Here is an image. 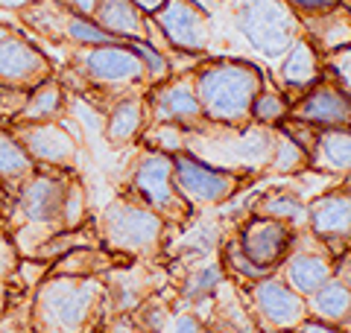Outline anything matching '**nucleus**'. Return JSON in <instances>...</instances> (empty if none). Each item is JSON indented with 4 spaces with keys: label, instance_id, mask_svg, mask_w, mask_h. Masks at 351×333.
<instances>
[{
    "label": "nucleus",
    "instance_id": "nucleus-12",
    "mask_svg": "<svg viewBox=\"0 0 351 333\" xmlns=\"http://www.w3.org/2000/svg\"><path fill=\"white\" fill-rule=\"evenodd\" d=\"M85 71L94 82H138L144 76V62L135 56V50H123V47H97L85 56Z\"/></svg>",
    "mask_w": 351,
    "mask_h": 333
},
{
    "label": "nucleus",
    "instance_id": "nucleus-8",
    "mask_svg": "<svg viewBox=\"0 0 351 333\" xmlns=\"http://www.w3.org/2000/svg\"><path fill=\"white\" fill-rule=\"evenodd\" d=\"M15 138L36 166H50V170H64L76 158V140L59 123H15Z\"/></svg>",
    "mask_w": 351,
    "mask_h": 333
},
{
    "label": "nucleus",
    "instance_id": "nucleus-46",
    "mask_svg": "<svg viewBox=\"0 0 351 333\" xmlns=\"http://www.w3.org/2000/svg\"><path fill=\"white\" fill-rule=\"evenodd\" d=\"M6 36H12V32H9V27H3V24H0V41H3Z\"/></svg>",
    "mask_w": 351,
    "mask_h": 333
},
{
    "label": "nucleus",
    "instance_id": "nucleus-41",
    "mask_svg": "<svg viewBox=\"0 0 351 333\" xmlns=\"http://www.w3.org/2000/svg\"><path fill=\"white\" fill-rule=\"evenodd\" d=\"M68 3L76 9V12H82V15H88V12H94L97 9V3H100V0H68Z\"/></svg>",
    "mask_w": 351,
    "mask_h": 333
},
{
    "label": "nucleus",
    "instance_id": "nucleus-32",
    "mask_svg": "<svg viewBox=\"0 0 351 333\" xmlns=\"http://www.w3.org/2000/svg\"><path fill=\"white\" fill-rule=\"evenodd\" d=\"M299 166H304V149H302L295 140L281 138L278 152H276V170L293 173V170H299Z\"/></svg>",
    "mask_w": 351,
    "mask_h": 333
},
{
    "label": "nucleus",
    "instance_id": "nucleus-28",
    "mask_svg": "<svg viewBox=\"0 0 351 333\" xmlns=\"http://www.w3.org/2000/svg\"><path fill=\"white\" fill-rule=\"evenodd\" d=\"M0 333H36L29 321V293L0 316Z\"/></svg>",
    "mask_w": 351,
    "mask_h": 333
},
{
    "label": "nucleus",
    "instance_id": "nucleus-6",
    "mask_svg": "<svg viewBox=\"0 0 351 333\" xmlns=\"http://www.w3.org/2000/svg\"><path fill=\"white\" fill-rule=\"evenodd\" d=\"M237 243L255 266H261V269H267V272H276L278 266L290 258V251L295 246V234L290 225H284L278 219L255 217L243 225Z\"/></svg>",
    "mask_w": 351,
    "mask_h": 333
},
{
    "label": "nucleus",
    "instance_id": "nucleus-5",
    "mask_svg": "<svg viewBox=\"0 0 351 333\" xmlns=\"http://www.w3.org/2000/svg\"><path fill=\"white\" fill-rule=\"evenodd\" d=\"M252 321L263 333H290L307 319L304 298L284 284L281 275H269L263 281L252 284L249 293Z\"/></svg>",
    "mask_w": 351,
    "mask_h": 333
},
{
    "label": "nucleus",
    "instance_id": "nucleus-39",
    "mask_svg": "<svg viewBox=\"0 0 351 333\" xmlns=\"http://www.w3.org/2000/svg\"><path fill=\"white\" fill-rule=\"evenodd\" d=\"M97 333H141V330L135 328L132 316H114V319H108V325L100 328Z\"/></svg>",
    "mask_w": 351,
    "mask_h": 333
},
{
    "label": "nucleus",
    "instance_id": "nucleus-47",
    "mask_svg": "<svg viewBox=\"0 0 351 333\" xmlns=\"http://www.w3.org/2000/svg\"><path fill=\"white\" fill-rule=\"evenodd\" d=\"M214 3V0H202V6H211Z\"/></svg>",
    "mask_w": 351,
    "mask_h": 333
},
{
    "label": "nucleus",
    "instance_id": "nucleus-43",
    "mask_svg": "<svg viewBox=\"0 0 351 333\" xmlns=\"http://www.w3.org/2000/svg\"><path fill=\"white\" fill-rule=\"evenodd\" d=\"M135 3H141L144 9H149V12H152V9H158V6L164 3V0H135Z\"/></svg>",
    "mask_w": 351,
    "mask_h": 333
},
{
    "label": "nucleus",
    "instance_id": "nucleus-38",
    "mask_svg": "<svg viewBox=\"0 0 351 333\" xmlns=\"http://www.w3.org/2000/svg\"><path fill=\"white\" fill-rule=\"evenodd\" d=\"M295 333H346L343 328H337L331 325V321H322V319H313V316H307L299 328H295Z\"/></svg>",
    "mask_w": 351,
    "mask_h": 333
},
{
    "label": "nucleus",
    "instance_id": "nucleus-2",
    "mask_svg": "<svg viewBox=\"0 0 351 333\" xmlns=\"http://www.w3.org/2000/svg\"><path fill=\"white\" fill-rule=\"evenodd\" d=\"M164 231H167V219H161L144 202L126 196L106 205L100 222H97L100 246L117 254V258H152V254H158Z\"/></svg>",
    "mask_w": 351,
    "mask_h": 333
},
{
    "label": "nucleus",
    "instance_id": "nucleus-44",
    "mask_svg": "<svg viewBox=\"0 0 351 333\" xmlns=\"http://www.w3.org/2000/svg\"><path fill=\"white\" fill-rule=\"evenodd\" d=\"M24 3H27V0H0V6H3V9H18Z\"/></svg>",
    "mask_w": 351,
    "mask_h": 333
},
{
    "label": "nucleus",
    "instance_id": "nucleus-7",
    "mask_svg": "<svg viewBox=\"0 0 351 333\" xmlns=\"http://www.w3.org/2000/svg\"><path fill=\"white\" fill-rule=\"evenodd\" d=\"M173 182L184 202H202V205L226 202L237 190V179L232 173L214 170V166L196 161L191 155H176L173 158Z\"/></svg>",
    "mask_w": 351,
    "mask_h": 333
},
{
    "label": "nucleus",
    "instance_id": "nucleus-33",
    "mask_svg": "<svg viewBox=\"0 0 351 333\" xmlns=\"http://www.w3.org/2000/svg\"><path fill=\"white\" fill-rule=\"evenodd\" d=\"M252 111H255V117L261 123H278L284 117V111H287V106H284L276 94H263L252 103Z\"/></svg>",
    "mask_w": 351,
    "mask_h": 333
},
{
    "label": "nucleus",
    "instance_id": "nucleus-26",
    "mask_svg": "<svg viewBox=\"0 0 351 333\" xmlns=\"http://www.w3.org/2000/svg\"><path fill=\"white\" fill-rule=\"evenodd\" d=\"M88 217V205H85V187L80 182H71L68 196H64V208H62V231L64 228H80L85 225Z\"/></svg>",
    "mask_w": 351,
    "mask_h": 333
},
{
    "label": "nucleus",
    "instance_id": "nucleus-1",
    "mask_svg": "<svg viewBox=\"0 0 351 333\" xmlns=\"http://www.w3.org/2000/svg\"><path fill=\"white\" fill-rule=\"evenodd\" d=\"M108 319L106 278L47 275L29 293V321L36 333H97Z\"/></svg>",
    "mask_w": 351,
    "mask_h": 333
},
{
    "label": "nucleus",
    "instance_id": "nucleus-30",
    "mask_svg": "<svg viewBox=\"0 0 351 333\" xmlns=\"http://www.w3.org/2000/svg\"><path fill=\"white\" fill-rule=\"evenodd\" d=\"M47 275H50V263L36 260V258H21L18 272H15V284H18L24 293H32Z\"/></svg>",
    "mask_w": 351,
    "mask_h": 333
},
{
    "label": "nucleus",
    "instance_id": "nucleus-37",
    "mask_svg": "<svg viewBox=\"0 0 351 333\" xmlns=\"http://www.w3.org/2000/svg\"><path fill=\"white\" fill-rule=\"evenodd\" d=\"M27 293L21 290L18 284H9V281H0V316L6 313L9 307H12L15 301H21V298H24Z\"/></svg>",
    "mask_w": 351,
    "mask_h": 333
},
{
    "label": "nucleus",
    "instance_id": "nucleus-14",
    "mask_svg": "<svg viewBox=\"0 0 351 333\" xmlns=\"http://www.w3.org/2000/svg\"><path fill=\"white\" fill-rule=\"evenodd\" d=\"M304 304H307V316L331 321L337 328H346L351 321V286L331 278L313 295H307Z\"/></svg>",
    "mask_w": 351,
    "mask_h": 333
},
{
    "label": "nucleus",
    "instance_id": "nucleus-20",
    "mask_svg": "<svg viewBox=\"0 0 351 333\" xmlns=\"http://www.w3.org/2000/svg\"><path fill=\"white\" fill-rule=\"evenodd\" d=\"M199 99L188 85H170L156 97V117L164 123H184V120L199 117Z\"/></svg>",
    "mask_w": 351,
    "mask_h": 333
},
{
    "label": "nucleus",
    "instance_id": "nucleus-19",
    "mask_svg": "<svg viewBox=\"0 0 351 333\" xmlns=\"http://www.w3.org/2000/svg\"><path fill=\"white\" fill-rule=\"evenodd\" d=\"M64 106V94L56 82H41L27 94V103L21 108L15 123H50L59 117Z\"/></svg>",
    "mask_w": 351,
    "mask_h": 333
},
{
    "label": "nucleus",
    "instance_id": "nucleus-34",
    "mask_svg": "<svg viewBox=\"0 0 351 333\" xmlns=\"http://www.w3.org/2000/svg\"><path fill=\"white\" fill-rule=\"evenodd\" d=\"M149 143L156 152H176L182 149V132L176 123H167V126H158L156 132H149Z\"/></svg>",
    "mask_w": 351,
    "mask_h": 333
},
{
    "label": "nucleus",
    "instance_id": "nucleus-29",
    "mask_svg": "<svg viewBox=\"0 0 351 333\" xmlns=\"http://www.w3.org/2000/svg\"><path fill=\"white\" fill-rule=\"evenodd\" d=\"M313 56H311V50L304 47H295V53L290 56V62H287V68H284V76H287V82L290 85H307L313 79Z\"/></svg>",
    "mask_w": 351,
    "mask_h": 333
},
{
    "label": "nucleus",
    "instance_id": "nucleus-21",
    "mask_svg": "<svg viewBox=\"0 0 351 333\" xmlns=\"http://www.w3.org/2000/svg\"><path fill=\"white\" fill-rule=\"evenodd\" d=\"M141 126H144V106H141V99H120L112 111V117H108L106 138L114 147H123V143H129L138 135Z\"/></svg>",
    "mask_w": 351,
    "mask_h": 333
},
{
    "label": "nucleus",
    "instance_id": "nucleus-24",
    "mask_svg": "<svg viewBox=\"0 0 351 333\" xmlns=\"http://www.w3.org/2000/svg\"><path fill=\"white\" fill-rule=\"evenodd\" d=\"M258 217L278 219V222H284V225H290V222L293 225H302V222H307V208L290 193H276V196H267L261 202Z\"/></svg>",
    "mask_w": 351,
    "mask_h": 333
},
{
    "label": "nucleus",
    "instance_id": "nucleus-18",
    "mask_svg": "<svg viewBox=\"0 0 351 333\" xmlns=\"http://www.w3.org/2000/svg\"><path fill=\"white\" fill-rule=\"evenodd\" d=\"M36 173V161L27 155V149L21 147V140L15 138V132L0 129V182L15 187L29 179Z\"/></svg>",
    "mask_w": 351,
    "mask_h": 333
},
{
    "label": "nucleus",
    "instance_id": "nucleus-40",
    "mask_svg": "<svg viewBox=\"0 0 351 333\" xmlns=\"http://www.w3.org/2000/svg\"><path fill=\"white\" fill-rule=\"evenodd\" d=\"M12 196H15V190L9 184H3L0 182V219H9V214H12Z\"/></svg>",
    "mask_w": 351,
    "mask_h": 333
},
{
    "label": "nucleus",
    "instance_id": "nucleus-23",
    "mask_svg": "<svg viewBox=\"0 0 351 333\" xmlns=\"http://www.w3.org/2000/svg\"><path fill=\"white\" fill-rule=\"evenodd\" d=\"M223 275H226V269L219 263H208V266H202V269H193L188 278H184V284H182V298L188 304L208 301V298L219 290Z\"/></svg>",
    "mask_w": 351,
    "mask_h": 333
},
{
    "label": "nucleus",
    "instance_id": "nucleus-31",
    "mask_svg": "<svg viewBox=\"0 0 351 333\" xmlns=\"http://www.w3.org/2000/svg\"><path fill=\"white\" fill-rule=\"evenodd\" d=\"M68 29H71V36L76 41L97 44V47H106V44L114 41L112 32H103V27H94V24H88V21H82V18H73L71 24H68Z\"/></svg>",
    "mask_w": 351,
    "mask_h": 333
},
{
    "label": "nucleus",
    "instance_id": "nucleus-27",
    "mask_svg": "<svg viewBox=\"0 0 351 333\" xmlns=\"http://www.w3.org/2000/svg\"><path fill=\"white\" fill-rule=\"evenodd\" d=\"M18 263H21V251L12 240V231H9V225L0 219V281L15 284Z\"/></svg>",
    "mask_w": 351,
    "mask_h": 333
},
{
    "label": "nucleus",
    "instance_id": "nucleus-45",
    "mask_svg": "<svg viewBox=\"0 0 351 333\" xmlns=\"http://www.w3.org/2000/svg\"><path fill=\"white\" fill-rule=\"evenodd\" d=\"M343 79H346V85L351 88V59L343 64Z\"/></svg>",
    "mask_w": 351,
    "mask_h": 333
},
{
    "label": "nucleus",
    "instance_id": "nucleus-10",
    "mask_svg": "<svg viewBox=\"0 0 351 333\" xmlns=\"http://www.w3.org/2000/svg\"><path fill=\"white\" fill-rule=\"evenodd\" d=\"M281 278L290 290H295L302 298H307L334 278V260L325 254L322 243L307 246V249L293 246L290 258L281 263Z\"/></svg>",
    "mask_w": 351,
    "mask_h": 333
},
{
    "label": "nucleus",
    "instance_id": "nucleus-15",
    "mask_svg": "<svg viewBox=\"0 0 351 333\" xmlns=\"http://www.w3.org/2000/svg\"><path fill=\"white\" fill-rule=\"evenodd\" d=\"M117 254L106 251L103 246L97 249H76L68 251L56 263H50V275H68V278H103L106 272H112L114 266H120Z\"/></svg>",
    "mask_w": 351,
    "mask_h": 333
},
{
    "label": "nucleus",
    "instance_id": "nucleus-36",
    "mask_svg": "<svg viewBox=\"0 0 351 333\" xmlns=\"http://www.w3.org/2000/svg\"><path fill=\"white\" fill-rule=\"evenodd\" d=\"M132 47H135V56H138V59L144 62V71H149L152 76H164L167 64H164V59H161V53H158V50H152L149 44H144V41H135Z\"/></svg>",
    "mask_w": 351,
    "mask_h": 333
},
{
    "label": "nucleus",
    "instance_id": "nucleus-9",
    "mask_svg": "<svg viewBox=\"0 0 351 333\" xmlns=\"http://www.w3.org/2000/svg\"><path fill=\"white\" fill-rule=\"evenodd\" d=\"M47 73H50V64L24 38L6 36L0 41V85L24 88L27 91V88L47 82Z\"/></svg>",
    "mask_w": 351,
    "mask_h": 333
},
{
    "label": "nucleus",
    "instance_id": "nucleus-22",
    "mask_svg": "<svg viewBox=\"0 0 351 333\" xmlns=\"http://www.w3.org/2000/svg\"><path fill=\"white\" fill-rule=\"evenodd\" d=\"M97 21L112 36H138L141 18L132 0H100L97 3Z\"/></svg>",
    "mask_w": 351,
    "mask_h": 333
},
{
    "label": "nucleus",
    "instance_id": "nucleus-49",
    "mask_svg": "<svg viewBox=\"0 0 351 333\" xmlns=\"http://www.w3.org/2000/svg\"><path fill=\"white\" fill-rule=\"evenodd\" d=\"M261 333H263V330H261Z\"/></svg>",
    "mask_w": 351,
    "mask_h": 333
},
{
    "label": "nucleus",
    "instance_id": "nucleus-3",
    "mask_svg": "<svg viewBox=\"0 0 351 333\" xmlns=\"http://www.w3.org/2000/svg\"><path fill=\"white\" fill-rule=\"evenodd\" d=\"M255 88H258L255 71L240 68V64H223V68L202 73L196 99H199L202 111H208L214 120L234 123L255 103Z\"/></svg>",
    "mask_w": 351,
    "mask_h": 333
},
{
    "label": "nucleus",
    "instance_id": "nucleus-11",
    "mask_svg": "<svg viewBox=\"0 0 351 333\" xmlns=\"http://www.w3.org/2000/svg\"><path fill=\"white\" fill-rule=\"evenodd\" d=\"M307 225L311 234L334 246V243H348L351 240V193H328L319 196L307 208Z\"/></svg>",
    "mask_w": 351,
    "mask_h": 333
},
{
    "label": "nucleus",
    "instance_id": "nucleus-13",
    "mask_svg": "<svg viewBox=\"0 0 351 333\" xmlns=\"http://www.w3.org/2000/svg\"><path fill=\"white\" fill-rule=\"evenodd\" d=\"M158 21H161V27L167 29L170 41L179 44L184 50H196L205 41L202 18L191 3H184V0H170V3L161 9Z\"/></svg>",
    "mask_w": 351,
    "mask_h": 333
},
{
    "label": "nucleus",
    "instance_id": "nucleus-17",
    "mask_svg": "<svg viewBox=\"0 0 351 333\" xmlns=\"http://www.w3.org/2000/svg\"><path fill=\"white\" fill-rule=\"evenodd\" d=\"M313 164L331 173H351V129H328L316 135Z\"/></svg>",
    "mask_w": 351,
    "mask_h": 333
},
{
    "label": "nucleus",
    "instance_id": "nucleus-42",
    "mask_svg": "<svg viewBox=\"0 0 351 333\" xmlns=\"http://www.w3.org/2000/svg\"><path fill=\"white\" fill-rule=\"evenodd\" d=\"M295 3H302L304 9H316V6H325V3H331V0H295Z\"/></svg>",
    "mask_w": 351,
    "mask_h": 333
},
{
    "label": "nucleus",
    "instance_id": "nucleus-25",
    "mask_svg": "<svg viewBox=\"0 0 351 333\" xmlns=\"http://www.w3.org/2000/svg\"><path fill=\"white\" fill-rule=\"evenodd\" d=\"M226 266H228V272H232V275L243 278V281H249V284H258V281H263V278L272 275V272H267V269H261V266L252 263L243 254V249H240L237 240H232L226 246Z\"/></svg>",
    "mask_w": 351,
    "mask_h": 333
},
{
    "label": "nucleus",
    "instance_id": "nucleus-48",
    "mask_svg": "<svg viewBox=\"0 0 351 333\" xmlns=\"http://www.w3.org/2000/svg\"><path fill=\"white\" fill-rule=\"evenodd\" d=\"M290 333H295V330H290Z\"/></svg>",
    "mask_w": 351,
    "mask_h": 333
},
{
    "label": "nucleus",
    "instance_id": "nucleus-35",
    "mask_svg": "<svg viewBox=\"0 0 351 333\" xmlns=\"http://www.w3.org/2000/svg\"><path fill=\"white\" fill-rule=\"evenodd\" d=\"M161 333H205V321L199 313H176L167 319Z\"/></svg>",
    "mask_w": 351,
    "mask_h": 333
},
{
    "label": "nucleus",
    "instance_id": "nucleus-4",
    "mask_svg": "<svg viewBox=\"0 0 351 333\" xmlns=\"http://www.w3.org/2000/svg\"><path fill=\"white\" fill-rule=\"evenodd\" d=\"M132 190L135 199L152 208L161 219H184L188 217V202L176 190L173 182V155L149 149L138 158L132 170Z\"/></svg>",
    "mask_w": 351,
    "mask_h": 333
},
{
    "label": "nucleus",
    "instance_id": "nucleus-16",
    "mask_svg": "<svg viewBox=\"0 0 351 333\" xmlns=\"http://www.w3.org/2000/svg\"><path fill=\"white\" fill-rule=\"evenodd\" d=\"M299 117L304 123H316V126H343L351 120V103L339 91L319 88L299 106Z\"/></svg>",
    "mask_w": 351,
    "mask_h": 333
}]
</instances>
